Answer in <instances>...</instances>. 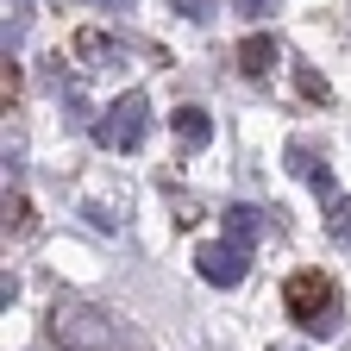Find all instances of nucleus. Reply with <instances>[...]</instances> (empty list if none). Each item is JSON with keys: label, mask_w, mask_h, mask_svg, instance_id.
<instances>
[{"label": "nucleus", "mask_w": 351, "mask_h": 351, "mask_svg": "<svg viewBox=\"0 0 351 351\" xmlns=\"http://www.w3.org/2000/svg\"><path fill=\"white\" fill-rule=\"evenodd\" d=\"M51 332L63 339V345H75V351H107L119 332H113V320L101 314V307H88V301H57L51 307Z\"/></svg>", "instance_id": "7ed1b4c3"}, {"label": "nucleus", "mask_w": 351, "mask_h": 351, "mask_svg": "<svg viewBox=\"0 0 351 351\" xmlns=\"http://www.w3.org/2000/svg\"><path fill=\"white\" fill-rule=\"evenodd\" d=\"M239 63H245V75H270V63H276V38H270V32H251V38L239 44Z\"/></svg>", "instance_id": "6e6552de"}, {"label": "nucleus", "mask_w": 351, "mask_h": 351, "mask_svg": "<svg viewBox=\"0 0 351 351\" xmlns=\"http://www.w3.org/2000/svg\"><path fill=\"white\" fill-rule=\"evenodd\" d=\"M145 132H151V101L138 95V88H125V95L95 119V145L101 151H138Z\"/></svg>", "instance_id": "f03ea898"}, {"label": "nucleus", "mask_w": 351, "mask_h": 351, "mask_svg": "<svg viewBox=\"0 0 351 351\" xmlns=\"http://www.w3.org/2000/svg\"><path fill=\"white\" fill-rule=\"evenodd\" d=\"M245 263H251V251H245V245L219 239V245H201L195 270H201V282H213V289H239V282H245Z\"/></svg>", "instance_id": "20e7f679"}, {"label": "nucleus", "mask_w": 351, "mask_h": 351, "mask_svg": "<svg viewBox=\"0 0 351 351\" xmlns=\"http://www.w3.org/2000/svg\"><path fill=\"white\" fill-rule=\"evenodd\" d=\"M232 7H239L245 19H263V13H270V7H276V0H232Z\"/></svg>", "instance_id": "f8f14e48"}, {"label": "nucleus", "mask_w": 351, "mask_h": 351, "mask_svg": "<svg viewBox=\"0 0 351 351\" xmlns=\"http://www.w3.org/2000/svg\"><path fill=\"white\" fill-rule=\"evenodd\" d=\"M82 219H88L95 232H119V213H107L101 201H88V207H82Z\"/></svg>", "instance_id": "9b49d317"}, {"label": "nucleus", "mask_w": 351, "mask_h": 351, "mask_svg": "<svg viewBox=\"0 0 351 351\" xmlns=\"http://www.w3.org/2000/svg\"><path fill=\"white\" fill-rule=\"evenodd\" d=\"M326 239H332L339 251H351V195L326 201Z\"/></svg>", "instance_id": "1a4fd4ad"}, {"label": "nucleus", "mask_w": 351, "mask_h": 351, "mask_svg": "<svg viewBox=\"0 0 351 351\" xmlns=\"http://www.w3.org/2000/svg\"><path fill=\"white\" fill-rule=\"evenodd\" d=\"M176 7V19H189V25H207L213 13H219V0H169Z\"/></svg>", "instance_id": "9d476101"}, {"label": "nucleus", "mask_w": 351, "mask_h": 351, "mask_svg": "<svg viewBox=\"0 0 351 351\" xmlns=\"http://www.w3.org/2000/svg\"><path fill=\"white\" fill-rule=\"evenodd\" d=\"M289 169H295V176H301V182H307V189H314V195H326V201H339V195H332V169H326V163H320L314 151H307V145H289Z\"/></svg>", "instance_id": "423d86ee"}, {"label": "nucleus", "mask_w": 351, "mask_h": 351, "mask_svg": "<svg viewBox=\"0 0 351 351\" xmlns=\"http://www.w3.org/2000/svg\"><path fill=\"white\" fill-rule=\"evenodd\" d=\"M219 226H226V239H232V245H245V251H251V245L263 239V213H257V207H245V201H232L226 213H219Z\"/></svg>", "instance_id": "0eeeda50"}, {"label": "nucleus", "mask_w": 351, "mask_h": 351, "mask_svg": "<svg viewBox=\"0 0 351 351\" xmlns=\"http://www.w3.org/2000/svg\"><path fill=\"white\" fill-rule=\"evenodd\" d=\"M169 125H176V138H182V151H207V145H213V119H207L201 107H176Z\"/></svg>", "instance_id": "39448f33"}, {"label": "nucleus", "mask_w": 351, "mask_h": 351, "mask_svg": "<svg viewBox=\"0 0 351 351\" xmlns=\"http://www.w3.org/2000/svg\"><path fill=\"white\" fill-rule=\"evenodd\" d=\"M95 7H113V13H125V7H132V0H95Z\"/></svg>", "instance_id": "ddd939ff"}, {"label": "nucleus", "mask_w": 351, "mask_h": 351, "mask_svg": "<svg viewBox=\"0 0 351 351\" xmlns=\"http://www.w3.org/2000/svg\"><path fill=\"white\" fill-rule=\"evenodd\" d=\"M282 307H289V320L301 332H314V339H332L339 320H345V301H339V282L320 276V270H295L289 289H282Z\"/></svg>", "instance_id": "f257e3e1"}, {"label": "nucleus", "mask_w": 351, "mask_h": 351, "mask_svg": "<svg viewBox=\"0 0 351 351\" xmlns=\"http://www.w3.org/2000/svg\"><path fill=\"white\" fill-rule=\"evenodd\" d=\"M276 351H282V345H276Z\"/></svg>", "instance_id": "4468645a"}]
</instances>
